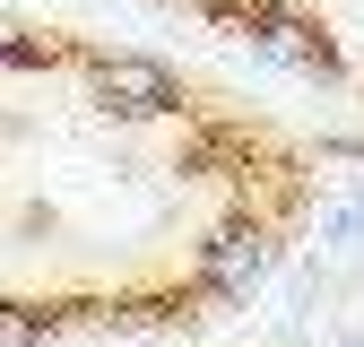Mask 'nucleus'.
<instances>
[{"mask_svg":"<svg viewBox=\"0 0 364 347\" xmlns=\"http://www.w3.org/2000/svg\"><path fill=\"white\" fill-rule=\"evenodd\" d=\"M200 18H217V26H235L252 53H269V61H287V70H304V78H338V53H330V35L312 26L304 9H287V0H200Z\"/></svg>","mask_w":364,"mask_h":347,"instance_id":"nucleus-1","label":"nucleus"},{"mask_svg":"<svg viewBox=\"0 0 364 347\" xmlns=\"http://www.w3.org/2000/svg\"><path fill=\"white\" fill-rule=\"evenodd\" d=\"M96 96L122 122H165V113H182V78L165 61H139V53H105L96 61Z\"/></svg>","mask_w":364,"mask_h":347,"instance_id":"nucleus-2","label":"nucleus"},{"mask_svg":"<svg viewBox=\"0 0 364 347\" xmlns=\"http://www.w3.org/2000/svg\"><path fill=\"white\" fill-rule=\"evenodd\" d=\"M269 235L260 226H217L208 243H200V287L208 295H225V304H252L260 287H269Z\"/></svg>","mask_w":364,"mask_h":347,"instance_id":"nucleus-3","label":"nucleus"},{"mask_svg":"<svg viewBox=\"0 0 364 347\" xmlns=\"http://www.w3.org/2000/svg\"><path fill=\"white\" fill-rule=\"evenodd\" d=\"M0 70H53V43H35V35H0Z\"/></svg>","mask_w":364,"mask_h":347,"instance_id":"nucleus-4","label":"nucleus"},{"mask_svg":"<svg viewBox=\"0 0 364 347\" xmlns=\"http://www.w3.org/2000/svg\"><path fill=\"white\" fill-rule=\"evenodd\" d=\"M321 235H330V243H355V235H364V200H338V208H321Z\"/></svg>","mask_w":364,"mask_h":347,"instance_id":"nucleus-5","label":"nucleus"}]
</instances>
